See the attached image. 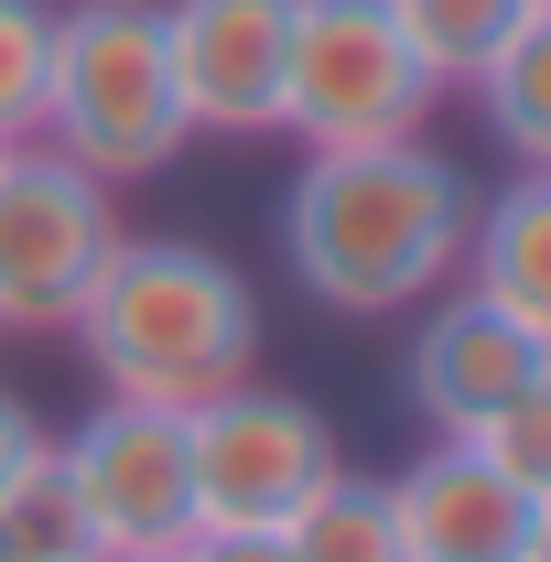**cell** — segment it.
Returning a JSON list of instances; mask_svg holds the SVG:
<instances>
[{
    "label": "cell",
    "instance_id": "10",
    "mask_svg": "<svg viewBox=\"0 0 551 562\" xmlns=\"http://www.w3.org/2000/svg\"><path fill=\"white\" fill-rule=\"evenodd\" d=\"M379 487H390V519H401V552L412 562H519L530 508H541L530 487H508L465 432H432L412 465L379 476Z\"/></svg>",
    "mask_w": 551,
    "mask_h": 562
},
{
    "label": "cell",
    "instance_id": "16",
    "mask_svg": "<svg viewBox=\"0 0 551 562\" xmlns=\"http://www.w3.org/2000/svg\"><path fill=\"white\" fill-rule=\"evenodd\" d=\"M44 66H55V0H0V140L44 131Z\"/></svg>",
    "mask_w": 551,
    "mask_h": 562
},
{
    "label": "cell",
    "instance_id": "14",
    "mask_svg": "<svg viewBox=\"0 0 551 562\" xmlns=\"http://www.w3.org/2000/svg\"><path fill=\"white\" fill-rule=\"evenodd\" d=\"M281 552L292 562H412L401 552V519H390V487L379 476H346V465L281 519Z\"/></svg>",
    "mask_w": 551,
    "mask_h": 562
},
{
    "label": "cell",
    "instance_id": "12",
    "mask_svg": "<svg viewBox=\"0 0 551 562\" xmlns=\"http://www.w3.org/2000/svg\"><path fill=\"white\" fill-rule=\"evenodd\" d=\"M0 562H109V541H98V519H87V497H76L55 432L0 476Z\"/></svg>",
    "mask_w": 551,
    "mask_h": 562
},
{
    "label": "cell",
    "instance_id": "19",
    "mask_svg": "<svg viewBox=\"0 0 551 562\" xmlns=\"http://www.w3.org/2000/svg\"><path fill=\"white\" fill-rule=\"evenodd\" d=\"M33 443H44V422H33V401H22V390H0V476H11V465H22Z\"/></svg>",
    "mask_w": 551,
    "mask_h": 562
},
{
    "label": "cell",
    "instance_id": "20",
    "mask_svg": "<svg viewBox=\"0 0 551 562\" xmlns=\"http://www.w3.org/2000/svg\"><path fill=\"white\" fill-rule=\"evenodd\" d=\"M519 562H551V497L530 508V541H519Z\"/></svg>",
    "mask_w": 551,
    "mask_h": 562
},
{
    "label": "cell",
    "instance_id": "6",
    "mask_svg": "<svg viewBox=\"0 0 551 562\" xmlns=\"http://www.w3.org/2000/svg\"><path fill=\"white\" fill-rule=\"evenodd\" d=\"M120 184L55 140H0V325H66L98 260L120 249Z\"/></svg>",
    "mask_w": 551,
    "mask_h": 562
},
{
    "label": "cell",
    "instance_id": "18",
    "mask_svg": "<svg viewBox=\"0 0 551 562\" xmlns=\"http://www.w3.org/2000/svg\"><path fill=\"white\" fill-rule=\"evenodd\" d=\"M173 562H292V552H281V530H184Z\"/></svg>",
    "mask_w": 551,
    "mask_h": 562
},
{
    "label": "cell",
    "instance_id": "15",
    "mask_svg": "<svg viewBox=\"0 0 551 562\" xmlns=\"http://www.w3.org/2000/svg\"><path fill=\"white\" fill-rule=\"evenodd\" d=\"M401 11V33H412V55L443 87H476V66L530 22V0H390Z\"/></svg>",
    "mask_w": 551,
    "mask_h": 562
},
{
    "label": "cell",
    "instance_id": "11",
    "mask_svg": "<svg viewBox=\"0 0 551 562\" xmlns=\"http://www.w3.org/2000/svg\"><path fill=\"white\" fill-rule=\"evenodd\" d=\"M465 271L486 303H508L530 336H551V173H508L465 216Z\"/></svg>",
    "mask_w": 551,
    "mask_h": 562
},
{
    "label": "cell",
    "instance_id": "9",
    "mask_svg": "<svg viewBox=\"0 0 551 562\" xmlns=\"http://www.w3.org/2000/svg\"><path fill=\"white\" fill-rule=\"evenodd\" d=\"M551 368V336H530L508 303H486L476 281L443 292L412 325V357H401V401L421 412V432H476L497 401H519Z\"/></svg>",
    "mask_w": 551,
    "mask_h": 562
},
{
    "label": "cell",
    "instance_id": "17",
    "mask_svg": "<svg viewBox=\"0 0 551 562\" xmlns=\"http://www.w3.org/2000/svg\"><path fill=\"white\" fill-rule=\"evenodd\" d=\"M465 443H476V454L497 465V476H508V487L551 497V368L530 379V390H519V401H497V412H486Z\"/></svg>",
    "mask_w": 551,
    "mask_h": 562
},
{
    "label": "cell",
    "instance_id": "4",
    "mask_svg": "<svg viewBox=\"0 0 551 562\" xmlns=\"http://www.w3.org/2000/svg\"><path fill=\"white\" fill-rule=\"evenodd\" d=\"M443 76L412 55L390 0H292V55H281V140L346 151V140H401L432 120Z\"/></svg>",
    "mask_w": 551,
    "mask_h": 562
},
{
    "label": "cell",
    "instance_id": "13",
    "mask_svg": "<svg viewBox=\"0 0 551 562\" xmlns=\"http://www.w3.org/2000/svg\"><path fill=\"white\" fill-rule=\"evenodd\" d=\"M476 109L519 173H551V0H530V22L476 66Z\"/></svg>",
    "mask_w": 551,
    "mask_h": 562
},
{
    "label": "cell",
    "instance_id": "7",
    "mask_svg": "<svg viewBox=\"0 0 551 562\" xmlns=\"http://www.w3.org/2000/svg\"><path fill=\"white\" fill-rule=\"evenodd\" d=\"M55 443H66V476H76V497H87V519H98L109 552H184V530H195L184 412H162V401H98Z\"/></svg>",
    "mask_w": 551,
    "mask_h": 562
},
{
    "label": "cell",
    "instance_id": "5",
    "mask_svg": "<svg viewBox=\"0 0 551 562\" xmlns=\"http://www.w3.org/2000/svg\"><path fill=\"white\" fill-rule=\"evenodd\" d=\"M184 465H195V530H281L346 454L314 401L227 379L184 412Z\"/></svg>",
    "mask_w": 551,
    "mask_h": 562
},
{
    "label": "cell",
    "instance_id": "21",
    "mask_svg": "<svg viewBox=\"0 0 551 562\" xmlns=\"http://www.w3.org/2000/svg\"><path fill=\"white\" fill-rule=\"evenodd\" d=\"M109 562H173V552H109Z\"/></svg>",
    "mask_w": 551,
    "mask_h": 562
},
{
    "label": "cell",
    "instance_id": "1",
    "mask_svg": "<svg viewBox=\"0 0 551 562\" xmlns=\"http://www.w3.org/2000/svg\"><path fill=\"white\" fill-rule=\"evenodd\" d=\"M465 216H476L465 162H443L421 131L346 140V151H303L281 195V260L325 314L379 325L465 271Z\"/></svg>",
    "mask_w": 551,
    "mask_h": 562
},
{
    "label": "cell",
    "instance_id": "3",
    "mask_svg": "<svg viewBox=\"0 0 551 562\" xmlns=\"http://www.w3.org/2000/svg\"><path fill=\"white\" fill-rule=\"evenodd\" d=\"M66 162L98 184H140L162 162H184V87L162 44V0H66L55 11V66H44V131Z\"/></svg>",
    "mask_w": 551,
    "mask_h": 562
},
{
    "label": "cell",
    "instance_id": "8",
    "mask_svg": "<svg viewBox=\"0 0 551 562\" xmlns=\"http://www.w3.org/2000/svg\"><path fill=\"white\" fill-rule=\"evenodd\" d=\"M162 44L195 140H271L281 131V55H292V0H162Z\"/></svg>",
    "mask_w": 551,
    "mask_h": 562
},
{
    "label": "cell",
    "instance_id": "2",
    "mask_svg": "<svg viewBox=\"0 0 551 562\" xmlns=\"http://www.w3.org/2000/svg\"><path fill=\"white\" fill-rule=\"evenodd\" d=\"M66 336L98 368L109 401L195 412L206 390L260 368V292H249L238 260H216L206 238H131L120 227V249L76 292Z\"/></svg>",
    "mask_w": 551,
    "mask_h": 562
}]
</instances>
